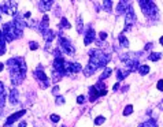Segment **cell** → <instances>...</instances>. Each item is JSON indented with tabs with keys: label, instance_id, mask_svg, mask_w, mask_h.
Instances as JSON below:
<instances>
[{
	"label": "cell",
	"instance_id": "21",
	"mask_svg": "<svg viewBox=\"0 0 163 127\" xmlns=\"http://www.w3.org/2000/svg\"><path fill=\"white\" fill-rule=\"evenodd\" d=\"M111 72H112V70H111V69H108V67H106V69H104V71L101 72V75H100V78H99V81H101V82H103L106 78H108V77H110V75H111Z\"/></svg>",
	"mask_w": 163,
	"mask_h": 127
},
{
	"label": "cell",
	"instance_id": "17",
	"mask_svg": "<svg viewBox=\"0 0 163 127\" xmlns=\"http://www.w3.org/2000/svg\"><path fill=\"white\" fill-rule=\"evenodd\" d=\"M99 90L95 88V86H91V89H89V100L92 101V103H95L96 100H98V97H99Z\"/></svg>",
	"mask_w": 163,
	"mask_h": 127
},
{
	"label": "cell",
	"instance_id": "42",
	"mask_svg": "<svg viewBox=\"0 0 163 127\" xmlns=\"http://www.w3.org/2000/svg\"><path fill=\"white\" fill-rule=\"evenodd\" d=\"M118 89H119V83H118V82H117V83L114 85V92H117Z\"/></svg>",
	"mask_w": 163,
	"mask_h": 127
},
{
	"label": "cell",
	"instance_id": "22",
	"mask_svg": "<svg viewBox=\"0 0 163 127\" xmlns=\"http://www.w3.org/2000/svg\"><path fill=\"white\" fill-rule=\"evenodd\" d=\"M62 77H63V74L62 72H59V71H55V70H52V81L55 82H59L60 79H62Z\"/></svg>",
	"mask_w": 163,
	"mask_h": 127
},
{
	"label": "cell",
	"instance_id": "45",
	"mask_svg": "<svg viewBox=\"0 0 163 127\" xmlns=\"http://www.w3.org/2000/svg\"><path fill=\"white\" fill-rule=\"evenodd\" d=\"M159 42H160V44H162V45H163V36H162V37H160V40H159Z\"/></svg>",
	"mask_w": 163,
	"mask_h": 127
},
{
	"label": "cell",
	"instance_id": "26",
	"mask_svg": "<svg viewBox=\"0 0 163 127\" xmlns=\"http://www.w3.org/2000/svg\"><path fill=\"white\" fill-rule=\"evenodd\" d=\"M138 72H140L141 75H147L148 72H150V67H148L147 64L140 66V67H138Z\"/></svg>",
	"mask_w": 163,
	"mask_h": 127
},
{
	"label": "cell",
	"instance_id": "15",
	"mask_svg": "<svg viewBox=\"0 0 163 127\" xmlns=\"http://www.w3.org/2000/svg\"><path fill=\"white\" fill-rule=\"evenodd\" d=\"M48 19H49L48 15H44V16H42V22L40 23L39 27H37V30H39L41 34H44V33H45L47 30L49 29V26H48Z\"/></svg>",
	"mask_w": 163,
	"mask_h": 127
},
{
	"label": "cell",
	"instance_id": "47",
	"mask_svg": "<svg viewBox=\"0 0 163 127\" xmlns=\"http://www.w3.org/2000/svg\"><path fill=\"white\" fill-rule=\"evenodd\" d=\"M63 127H65V126H63Z\"/></svg>",
	"mask_w": 163,
	"mask_h": 127
},
{
	"label": "cell",
	"instance_id": "34",
	"mask_svg": "<svg viewBox=\"0 0 163 127\" xmlns=\"http://www.w3.org/2000/svg\"><path fill=\"white\" fill-rule=\"evenodd\" d=\"M4 95H6V88H4L3 82L0 81V96H4Z\"/></svg>",
	"mask_w": 163,
	"mask_h": 127
},
{
	"label": "cell",
	"instance_id": "6",
	"mask_svg": "<svg viewBox=\"0 0 163 127\" xmlns=\"http://www.w3.org/2000/svg\"><path fill=\"white\" fill-rule=\"evenodd\" d=\"M34 78L40 82L41 88L45 89V88H48V86H49V79H48V77L45 75V72H44V70H42L41 66L34 70Z\"/></svg>",
	"mask_w": 163,
	"mask_h": 127
},
{
	"label": "cell",
	"instance_id": "29",
	"mask_svg": "<svg viewBox=\"0 0 163 127\" xmlns=\"http://www.w3.org/2000/svg\"><path fill=\"white\" fill-rule=\"evenodd\" d=\"M95 88L98 89V90H99V89H100V90H103V89H107V85H106V83H103V82H101V81H99L98 83L95 85Z\"/></svg>",
	"mask_w": 163,
	"mask_h": 127
},
{
	"label": "cell",
	"instance_id": "36",
	"mask_svg": "<svg viewBox=\"0 0 163 127\" xmlns=\"http://www.w3.org/2000/svg\"><path fill=\"white\" fill-rule=\"evenodd\" d=\"M63 103H65V97H60V96H58V97H56V104L60 105V104H63Z\"/></svg>",
	"mask_w": 163,
	"mask_h": 127
},
{
	"label": "cell",
	"instance_id": "27",
	"mask_svg": "<svg viewBox=\"0 0 163 127\" xmlns=\"http://www.w3.org/2000/svg\"><path fill=\"white\" fill-rule=\"evenodd\" d=\"M162 58V53H159V52H153V53H151L150 55V60H152V62H158L159 59Z\"/></svg>",
	"mask_w": 163,
	"mask_h": 127
},
{
	"label": "cell",
	"instance_id": "18",
	"mask_svg": "<svg viewBox=\"0 0 163 127\" xmlns=\"http://www.w3.org/2000/svg\"><path fill=\"white\" fill-rule=\"evenodd\" d=\"M129 74H130V72L127 71L126 69H117V79H118V81H122V79H125Z\"/></svg>",
	"mask_w": 163,
	"mask_h": 127
},
{
	"label": "cell",
	"instance_id": "5",
	"mask_svg": "<svg viewBox=\"0 0 163 127\" xmlns=\"http://www.w3.org/2000/svg\"><path fill=\"white\" fill-rule=\"evenodd\" d=\"M58 38H59V51H62L63 53H66V55H68V56L74 55V53H75L74 47H73L71 42L66 38L63 33H59Z\"/></svg>",
	"mask_w": 163,
	"mask_h": 127
},
{
	"label": "cell",
	"instance_id": "32",
	"mask_svg": "<svg viewBox=\"0 0 163 127\" xmlns=\"http://www.w3.org/2000/svg\"><path fill=\"white\" fill-rule=\"evenodd\" d=\"M29 48L32 49V51H36V49L39 48V44H37L36 41H30L29 42Z\"/></svg>",
	"mask_w": 163,
	"mask_h": 127
},
{
	"label": "cell",
	"instance_id": "41",
	"mask_svg": "<svg viewBox=\"0 0 163 127\" xmlns=\"http://www.w3.org/2000/svg\"><path fill=\"white\" fill-rule=\"evenodd\" d=\"M152 48V42H148L147 45H145V49H151Z\"/></svg>",
	"mask_w": 163,
	"mask_h": 127
},
{
	"label": "cell",
	"instance_id": "11",
	"mask_svg": "<svg viewBox=\"0 0 163 127\" xmlns=\"http://www.w3.org/2000/svg\"><path fill=\"white\" fill-rule=\"evenodd\" d=\"M26 114V109H22V111L19 112H15V114H13L11 116L7 117V120H6V126H11L13 123H15V120H18L21 116H23V115Z\"/></svg>",
	"mask_w": 163,
	"mask_h": 127
},
{
	"label": "cell",
	"instance_id": "3",
	"mask_svg": "<svg viewBox=\"0 0 163 127\" xmlns=\"http://www.w3.org/2000/svg\"><path fill=\"white\" fill-rule=\"evenodd\" d=\"M138 4H140L143 13L145 14L148 19L151 21H158L159 19V10H158L156 4L153 1H148V0H138Z\"/></svg>",
	"mask_w": 163,
	"mask_h": 127
},
{
	"label": "cell",
	"instance_id": "28",
	"mask_svg": "<svg viewBox=\"0 0 163 127\" xmlns=\"http://www.w3.org/2000/svg\"><path fill=\"white\" fill-rule=\"evenodd\" d=\"M60 27H63V29H70L71 25L68 23V21L66 19V18H62V21H60Z\"/></svg>",
	"mask_w": 163,
	"mask_h": 127
},
{
	"label": "cell",
	"instance_id": "37",
	"mask_svg": "<svg viewBox=\"0 0 163 127\" xmlns=\"http://www.w3.org/2000/svg\"><path fill=\"white\" fill-rule=\"evenodd\" d=\"M77 103H78V104H84L85 103V96H78V97H77Z\"/></svg>",
	"mask_w": 163,
	"mask_h": 127
},
{
	"label": "cell",
	"instance_id": "20",
	"mask_svg": "<svg viewBox=\"0 0 163 127\" xmlns=\"http://www.w3.org/2000/svg\"><path fill=\"white\" fill-rule=\"evenodd\" d=\"M4 52H6V40H4L1 29H0V55H4Z\"/></svg>",
	"mask_w": 163,
	"mask_h": 127
},
{
	"label": "cell",
	"instance_id": "2",
	"mask_svg": "<svg viewBox=\"0 0 163 127\" xmlns=\"http://www.w3.org/2000/svg\"><path fill=\"white\" fill-rule=\"evenodd\" d=\"M111 60L110 55H106L103 51L96 49V51H91V59L89 63L84 67V75L85 77H91L92 74H95V71L100 67H106L107 63Z\"/></svg>",
	"mask_w": 163,
	"mask_h": 127
},
{
	"label": "cell",
	"instance_id": "30",
	"mask_svg": "<svg viewBox=\"0 0 163 127\" xmlns=\"http://www.w3.org/2000/svg\"><path fill=\"white\" fill-rule=\"evenodd\" d=\"M104 122H106V119L103 116H98L95 119V124H96V126H100V124H103Z\"/></svg>",
	"mask_w": 163,
	"mask_h": 127
},
{
	"label": "cell",
	"instance_id": "40",
	"mask_svg": "<svg viewBox=\"0 0 163 127\" xmlns=\"http://www.w3.org/2000/svg\"><path fill=\"white\" fill-rule=\"evenodd\" d=\"M52 93H54L55 96H58V95H59V88H58V86H55V88L52 89Z\"/></svg>",
	"mask_w": 163,
	"mask_h": 127
},
{
	"label": "cell",
	"instance_id": "1",
	"mask_svg": "<svg viewBox=\"0 0 163 127\" xmlns=\"http://www.w3.org/2000/svg\"><path fill=\"white\" fill-rule=\"evenodd\" d=\"M7 67L10 70V78L13 85H21L26 75V63L23 58H13L7 60Z\"/></svg>",
	"mask_w": 163,
	"mask_h": 127
},
{
	"label": "cell",
	"instance_id": "19",
	"mask_svg": "<svg viewBox=\"0 0 163 127\" xmlns=\"http://www.w3.org/2000/svg\"><path fill=\"white\" fill-rule=\"evenodd\" d=\"M42 37H44V40L47 41V44H49V42L55 38V32L51 30V29H48L45 33H44V34H42Z\"/></svg>",
	"mask_w": 163,
	"mask_h": 127
},
{
	"label": "cell",
	"instance_id": "31",
	"mask_svg": "<svg viewBox=\"0 0 163 127\" xmlns=\"http://www.w3.org/2000/svg\"><path fill=\"white\" fill-rule=\"evenodd\" d=\"M132 112H133V107H132V105H127V107L124 109V115H125V116H127V115H130Z\"/></svg>",
	"mask_w": 163,
	"mask_h": 127
},
{
	"label": "cell",
	"instance_id": "43",
	"mask_svg": "<svg viewBox=\"0 0 163 127\" xmlns=\"http://www.w3.org/2000/svg\"><path fill=\"white\" fill-rule=\"evenodd\" d=\"M19 127H26V122H21Z\"/></svg>",
	"mask_w": 163,
	"mask_h": 127
},
{
	"label": "cell",
	"instance_id": "10",
	"mask_svg": "<svg viewBox=\"0 0 163 127\" xmlns=\"http://www.w3.org/2000/svg\"><path fill=\"white\" fill-rule=\"evenodd\" d=\"M65 59L62 58V56H58V58H55V60H54V70L55 71H59L62 72L63 75H66L65 72Z\"/></svg>",
	"mask_w": 163,
	"mask_h": 127
},
{
	"label": "cell",
	"instance_id": "4",
	"mask_svg": "<svg viewBox=\"0 0 163 127\" xmlns=\"http://www.w3.org/2000/svg\"><path fill=\"white\" fill-rule=\"evenodd\" d=\"M1 33H3V37L7 42L13 41V40L18 38V37H22V33H19L15 29L13 22H7L6 25H3V29H1Z\"/></svg>",
	"mask_w": 163,
	"mask_h": 127
},
{
	"label": "cell",
	"instance_id": "38",
	"mask_svg": "<svg viewBox=\"0 0 163 127\" xmlns=\"http://www.w3.org/2000/svg\"><path fill=\"white\" fill-rule=\"evenodd\" d=\"M156 86H158V89H159V90H160V92H162V90H163V79H160V81H158Z\"/></svg>",
	"mask_w": 163,
	"mask_h": 127
},
{
	"label": "cell",
	"instance_id": "16",
	"mask_svg": "<svg viewBox=\"0 0 163 127\" xmlns=\"http://www.w3.org/2000/svg\"><path fill=\"white\" fill-rule=\"evenodd\" d=\"M10 101L11 104H18V101H19V95H18V90H16L15 88H13L10 90Z\"/></svg>",
	"mask_w": 163,
	"mask_h": 127
},
{
	"label": "cell",
	"instance_id": "14",
	"mask_svg": "<svg viewBox=\"0 0 163 127\" xmlns=\"http://www.w3.org/2000/svg\"><path fill=\"white\" fill-rule=\"evenodd\" d=\"M52 6H54V1H51V0H41V1H39V10L42 11V13L51 10Z\"/></svg>",
	"mask_w": 163,
	"mask_h": 127
},
{
	"label": "cell",
	"instance_id": "12",
	"mask_svg": "<svg viewBox=\"0 0 163 127\" xmlns=\"http://www.w3.org/2000/svg\"><path fill=\"white\" fill-rule=\"evenodd\" d=\"M129 7H130V3H129V1H126V0H121V1L117 4V15H121V14L126 13Z\"/></svg>",
	"mask_w": 163,
	"mask_h": 127
},
{
	"label": "cell",
	"instance_id": "8",
	"mask_svg": "<svg viewBox=\"0 0 163 127\" xmlns=\"http://www.w3.org/2000/svg\"><path fill=\"white\" fill-rule=\"evenodd\" d=\"M125 23H126V26H125L124 32L129 30L134 25V23H136V14H134V10H133V7H132V4H130V7H129L127 11H126V19H125Z\"/></svg>",
	"mask_w": 163,
	"mask_h": 127
},
{
	"label": "cell",
	"instance_id": "33",
	"mask_svg": "<svg viewBox=\"0 0 163 127\" xmlns=\"http://www.w3.org/2000/svg\"><path fill=\"white\" fill-rule=\"evenodd\" d=\"M77 30H78V33H82V22H81V18H77Z\"/></svg>",
	"mask_w": 163,
	"mask_h": 127
},
{
	"label": "cell",
	"instance_id": "35",
	"mask_svg": "<svg viewBox=\"0 0 163 127\" xmlns=\"http://www.w3.org/2000/svg\"><path fill=\"white\" fill-rule=\"evenodd\" d=\"M51 120H52L54 123H58V122L60 120V117H59L58 115H51Z\"/></svg>",
	"mask_w": 163,
	"mask_h": 127
},
{
	"label": "cell",
	"instance_id": "13",
	"mask_svg": "<svg viewBox=\"0 0 163 127\" xmlns=\"http://www.w3.org/2000/svg\"><path fill=\"white\" fill-rule=\"evenodd\" d=\"M95 30L92 29V27H88V32L85 33V37H84V44L85 45H89L92 41H95Z\"/></svg>",
	"mask_w": 163,
	"mask_h": 127
},
{
	"label": "cell",
	"instance_id": "25",
	"mask_svg": "<svg viewBox=\"0 0 163 127\" xmlns=\"http://www.w3.org/2000/svg\"><path fill=\"white\" fill-rule=\"evenodd\" d=\"M112 3L114 1H111V0H106V1H103V7H104V10L107 11V13H110L111 8H112Z\"/></svg>",
	"mask_w": 163,
	"mask_h": 127
},
{
	"label": "cell",
	"instance_id": "39",
	"mask_svg": "<svg viewBox=\"0 0 163 127\" xmlns=\"http://www.w3.org/2000/svg\"><path fill=\"white\" fill-rule=\"evenodd\" d=\"M107 36H108V34H107V33H104V32H101L100 34H99V37H100V40H106V38H107Z\"/></svg>",
	"mask_w": 163,
	"mask_h": 127
},
{
	"label": "cell",
	"instance_id": "9",
	"mask_svg": "<svg viewBox=\"0 0 163 127\" xmlns=\"http://www.w3.org/2000/svg\"><path fill=\"white\" fill-rule=\"evenodd\" d=\"M13 23H14V26H15V29L19 33H23V29L28 26V23L25 22V18H23L22 15H19V14H15V15H14Z\"/></svg>",
	"mask_w": 163,
	"mask_h": 127
},
{
	"label": "cell",
	"instance_id": "23",
	"mask_svg": "<svg viewBox=\"0 0 163 127\" xmlns=\"http://www.w3.org/2000/svg\"><path fill=\"white\" fill-rule=\"evenodd\" d=\"M118 40H119V42H121L122 48H127V47H129V41H127V38L124 36V34H121V36L118 37Z\"/></svg>",
	"mask_w": 163,
	"mask_h": 127
},
{
	"label": "cell",
	"instance_id": "24",
	"mask_svg": "<svg viewBox=\"0 0 163 127\" xmlns=\"http://www.w3.org/2000/svg\"><path fill=\"white\" fill-rule=\"evenodd\" d=\"M138 127H158L156 122L153 120V119H150L148 122H145V123H141Z\"/></svg>",
	"mask_w": 163,
	"mask_h": 127
},
{
	"label": "cell",
	"instance_id": "44",
	"mask_svg": "<svg viewBox=\"0 0 163 127\" xmlns=\"http://www.w3.org/2000/svg\"><path fill=\"white\" fill-rule=\"evenodd\" d=\"M3 67H4V64H3V63H0V71L3 70Z\"/></svg>",
	"mask_w": 163,
	"mask_h": 127
},
{
	"label": "cell",
	"instance_id": "7",
	"mask_svg": "<svg viewBox=\"0 0 163 127\" xmlns=\"http://www.w3.org/2000/svg\"><path fill=\"white\" fill-rule=\"evenodd\" d=\"M0 8H1V14L15 15L16 8H18V3L16 1H4L3 4H0Z\"/></svg>",
	"mask_w": 163,
	"mask_h": 127
},
{
	"label": "cell",
	"instance_id": "46",
	"mask_svg": "<svg viewBox=\"0 0 163 127\" xmlns=\"http://www.w3.org/2000/svg\"><path fill=\"white\" fill-rule=\"evenodd\" d=\"M0 18H1V8H0Z\"/></svg>",
	"mask_w": 163,
	"mask_h": 127
}]
</instances>
